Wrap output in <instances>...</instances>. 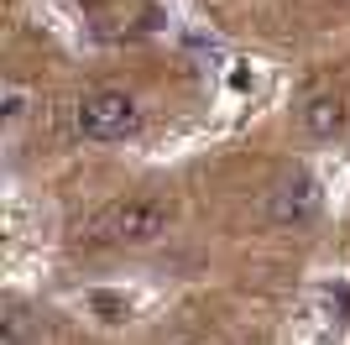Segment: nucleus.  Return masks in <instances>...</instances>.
Masks as SVG:
<instances>
[{
  "instance_id": "7ed1b4c3",
  "label": "nucleus",
  "mask_w": 350,
  "mask_h": 345,
  "mask_svg": "<svg viewBox=\"0 0 350 345\" xmlns=\"http://www.w3.org/2000/svg\"><path fill=\"white\" fill-rule=\"evenodd\" d=\"M267 215L278 220V225H308V220L319 215V183H314L308 172L282 178V183L267 194Z\"/></svg>"
},
{
  "instance_id": "6e6552de",
  "label": "nucleus",
  "mask_w": 350,
  "mask_h": 345,
  "mask_svg": "<svg viewBox=\"0 0 350 345\" xmlns=\"http://www.w3.org/2000/svg\"><path fill=\"white\" fill-rule=\"evenodd\" d=\"M5 120H21V94H16V89L5 94Z\"/></svg>"
},
{
  "instance_id": "0eeeda50",
  "label": "nucleus",
  "mask_w": 350,
  "mask_h": 345,
  "mask_svg": "<svg viewBox=\"0 0 350 345\" xmlns=\"http://www.w3.org/2000/svg\"><path fill=\"white\" fill-rule=\"evenodd\" d=\"M94 309H100V314H110V319H116V314H120V303H116V298H110V293H100V298H94Z\"/></svg>"
},
{
  "instance_id": "f257e3e1",
  "label": "nucleus",
  "mask_w": 350,
  "mask_h": 345,
  "mask_svg": "<svg viewBox=\"0 0 350 345\" xmlns=\"http://www.w3.org/2000/svg\"><path fill=\"white\" fill-rule=\"evenodd\" d=\"M173 215H178V209H173L167 194H142V199L116 204V209L100 220V235L126 241V246H146V241H157V235H167Z\"/></svg>"
},
{
  "instance_id": "f03ea898",
  "label": "nucleus",
  "mask_w": 350,
  "mask_h": 345,
  "mask_svg": "<svg viewBox=\"0 0 350 345\" xmlns=\"http://www.w3.org/2000/svg\"><path fill=\"white\" fill-rule=\"evenodd\" d=\"M136 100L131 94H120V89H100V94H89V100H79V115H73V126H79V136H89V142H126L136 131Z\"/></svg>"
},
{
  "instance_id": "39448f33",
  "label": "nucleus",
  "mask_w": 350,
  "mask_h": 345,
  "mask_svg": "<svg viewBox=\"0 0 350 345\" xmlns=\"http://www.w3.org/2000/svg\"><path fill=\"white\" fill-rule=\"evenodd\" d=\"M31 335H37V319H31V309L21 298H11L5 309H0V345H27Z\"/></svg>"
},
{
  "instance_id": "423d86ee",
  "label": "nucleus",
  "mask_w": 350,
  "mask_h": 345,
  "mask_svg": "<svg viewBox=\"0 0 350 345\" xmlns=\"http://www.w3.org/2000/svg\"><path fill=\"white\" fill-rule=\"evenodd\" d=\"M167 345H225L215 330H204V324H183V330L167 335Z\"/></svg>"
},
{
  "instance_id": "20e7f679",
  "label": "nucleus",
  "mask_w": 350,
  "mask_h": 345,
  "mask_svg": "<svg viewBox=\"0 0 350 345\" xmlns=\"http://www.w3.org/2000/svg\"><path fill=\"white\" fill-rule=\"evenodd\" d=\"M298 126H304V136H314V142H335L340 131H345V100H340V94H314V100H304Z\"/></svg>"
}]
</instances>
